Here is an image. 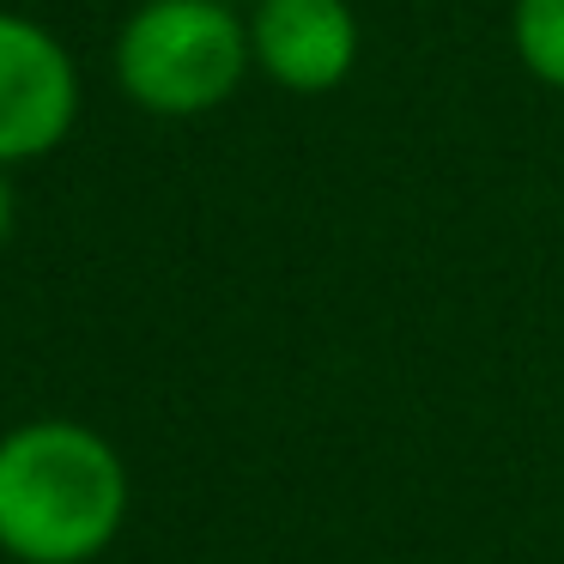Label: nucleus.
<instances>
[{"instance_id":"nucleus-2","label":"nucleus","mask_w":564,"mask_h":564,"mask_svg":"<svg viewBox=\"0 0 564 564\" xmlns=\"http://www.w3.org/2000/svg\"><path fill=\"white\" fill-rule=\"evenodd\" d=\"M249 67V25L231 0H147L116 37V79L152 116H207Z\"/></svg>"},{"instance_id":"nucleus-6","label":"nucleus","mask_w":564,"mask_h":564,"mask_svg":"<svg viewBox=\"0 0 564 564\" xmlns=\"http://www.w3.org/2000/svg\"><path fill=\"white\" fill-rule=\"evenodd\" d=\"M13 225H19V207H13V183H7V164H0V249H7Z\"/></svg>"},{"instance_id":"nucleus-3","label":"nucleus","mask_w":564,"mask_h":564,"mask_svg":"<svg viewBox=\"0 0 564 564\" xmlns=\"http://www.w3.org/2000/svg\"><path fill=\"white\" fill-rule=\"evenodd\" d=\"M79 116V79L43 25L0 13V164L43 159Z\"/></svg>"},{"instance_id":"nucleus-1","label":"nucleus","mask_w":564,"mask_h":564,"mask_svg":"<svg viewBox=\"0 0 564 564\" xmlns=\"http://www.w3.org/2000/svg\"><path fill=\"white\" fill-rule=\"evenodd\" d=\"M128 467L91 425L31 419L0 437V552L86 564L122 534Z\"/></svg>"},{"instance_id":"nucleus-4","label":"nucleus","mask_w":564,"mask_h":564,"mask_svg":"<svg viewBox=\"0 0 564 564\" xmlns=\"http://www.w3.org/2000/svg\"><path fill=\"white\" fill-rule=\"evenodd\" d=\"M249 62L285 91H334L358 62V19L346 0H256Z\"/></svg>"},{"instance_id":"nucleus-5","label":"nucleus","mask_w":564,"mask_h":564,"mask_svg":"<svg viewBox=\"0 0 564 564\" xmlns=\"http://www.w3.org/2000/svg\"><path fill=\"white\" fill-rule=\"evenodd\" d=\"M516 55L534 79L564 91V0H516Z\"/></svg>"}]
</instances>
